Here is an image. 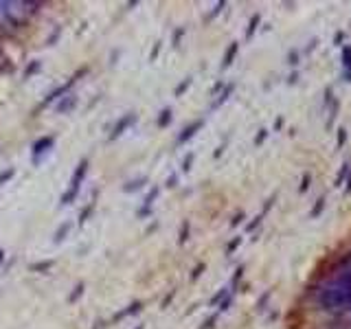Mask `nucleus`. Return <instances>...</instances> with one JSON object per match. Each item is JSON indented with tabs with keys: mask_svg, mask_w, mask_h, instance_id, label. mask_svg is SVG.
I'll list each match as a JSON object with an SVG mask.
<instances>
[{
	"mask_svg": "<svg viewBox=\"0 0 351 329\" xmlns=\"http://www.w3.org/2000/svg\"><path fill=\"white\" fill-rule=\"evenodd\" d=\"M233 90H235V83H228V86L224 88V92H222V95H219V99H217V101L213 103V110H215V108H219V106H222V103H224V101H226L228 97L233 95Z\"/></svg>",
	"mask_w": 351,
	"mask_h": 329,
	"instance_id": "obj_12",
	"label": "nucleus"
},
{
	"mask_svg": "<svg viewBox=\"0 0 351 329\" xmlns=\"http://www.w3.org/2000/svg\"><path fill=\"white\" fill-rule=\"evenodd\" d=\"M86 173H88V158H83V161L77 164V169H75L73 178H70V187H68V191H66V193H64L62 197H59V206H68V204H73L75 197L79 195V189H81V182H83V178H86Z\"/></svg>",
	"mask_w": 351,
	"mask_h": 329,
	"instance_id": "obj_2",
	"label": "nucleus"
},
{
	"mask_svg": "<svg viewBox=\"0 0 351 329\" xmlns=\"http://www.w3.org/2000/svg\"><path fill=\"white\" fill-rule=\"evenodd\" d=\"M321 303L329 312H343L351 309V268L336 276L321 294Z\"/></svg>",
	"mask_w": 351,
	"mask_h": 329,
	"instance_id": "obj_1",
	"label": "nucleus"
},
{
	"mask_svg": "<svg viewBox=\"0 0 351 329\" xmlns=\"http://www.w3.org/2000/svg\"><path fill=\"white\" fill-rule=\"evenodd\" d=\"M147 182V178L145 176H140V178H136V180H132V182H128V185L123 187V191L125 193H132V191H138V189H143V185Z\"/></svg>",
	"mask_w": 351,
	"mask_h": 329,
	"instance_id": "obj_11",
	"label": "nucleus"
},
{
	"mask_svg": "<svg viewBox=\"0 0 351 329\" xmlns=\"http://www.w3.org/2000/svg\"><path fill=\"white\" fill-rule=\"evenodd\" d=\"M215 321H217V314H215V316H211V318H209V321H207V323H204V325H202V327H200V329H213V323H215Z\"/></svg>",
	"mask_w": 351,
	"mask_h": 329,
	"instance_id": "obj_32",
	"label": "nucleus"
},
{
	"mask_svg": "<svg viewBox=\"0 0 351 329\" xmlns=\"http://www.w3.org/2000/svg\"><path fill=\"white\" fill-rule=\"evenodd\" d=\"M95 206H97V204H95V200H92L90 204H88L86 209H83L81 213H79V224H86V222H88V218H90V215H92V211H95Z\"/></svg>",
	"mask_w": 351,
	"mask_h": 329,
	"instance_id": "obj_15",
	"label": "nucleus"
},
{
	"mask_svg": "<svg viewBox=\"0 0 351 329\" xmlns=\"http://www.w3.org/2000/svg\"><path fill=\"white\" fill-rule=\"evenodd\" d=\"M158 193H161V189H158V187H154V189L149 191L147 197L143 200V206H140V209H138V213H136L138 218H147V215L152 213V209H154V200L158 197Z\"/></svg>",
	"mask_w": 351,
	"mask_h": 329,
	"instance_id": "obj_6",
	"label": "nucleus"
},
{
	"mask_svg": "<svg viewBox=\"0 0 351 329\" xmlns=\"http://www.w3.org/2000/svg\"><path fill=\"white\" fill-rule=\"evenodd\" d=\"M347 171H349V164H343V169H340V173H338V180H336V187H338L340 182L345 180V176H347Z\"/></svg>",
	"mask_w": 351,
	"mask_h": 329,
	"instance_id": "obj_24",
	"label": "nucleus"
},
{
	"mask_svg": "<svg viewBox=\"0 0 351 329\" xmlns=\"http://www.w3.org/2000/svg\"><path fill=\"white\" fill-rule=\"evenodd\" d=\"M37 70H40V62H33V64L29 66V68L25 70V79H29V77H31V75H33V73H37Z\"/></svg>",
	"mask_w": 351,
	"mask_h": 329,
	"instance_id": "obj_22",
	"label": "nucleus"
},
{
	"mask_svg": "<svg viewBox=\"0 0 351 329\" xmlns=\"http://www.w3.org/2000/svg\"><path fill=\"white\" fill-rule=\"evenodd\" d=\"M81 294H83V283L75 288V292L68 296V303H75V301H77V299H79V296H81Z\"/></svg>",
	"mask_w": 351,
	"mask_h": 329,
	"instance_id": "obj_21",
	"label": "nucleus"
},
{
	"mask_svg": "<svg viewBox=\"0 0 351 329\" xmlns=\"http://www.w3.org/2000/svg\"><path fill=\"white\" fill-rule=\"evenodd\" d=\"M2 259H4V252H2V250H0V263H2Z\"/></svg>",
	"mask_w": 351,
	"mask_h": 329,
	"instance_id": "obj_42",
	"label": "nucleus"
},
{
	"mask_svg": "<svg viewBox=\"0 0 351 329\" xmlns=\"http://www.w3.org/2000/svg\"><path fill=\"white\" fill-rule=\"evenodd\" d=\"M257 25H259V16H252V20H250V25H248V31H246V37H252V33H255V29H257Z\"/></svg>",
	"mask_w": 351,
	"mask_h": 329,
	"instance_id": "obj_19",
	"label": "nucleus"
},
{
	"mask_svg": "<svg viewBox=\"0 0 351 329\" xmlns=\"http://www.w3.org/2000/svg\"><path fill=\"white\" fill-rule=\"evenodd\" d=\"M266 136H268V132H266V130H259V134L255 136V145H261V143H264Z\"/></svg>",
	"mask_w": 351,
	"mask_h": 329,
	"instance_id": "obj_28",
	"label": "nucleus"
},
{
	"mask_svg": "<svg viewBox=\"0 0 351 329\" xmlns=\"http://www.w3.org/2000/svg\"><path fill=\"white\" fill-rule=\"evenodd\" d=\"M343 64H345V68H351V46H347V49L343 51Z\"/></svg>",
	"mask_w": 351,
	"mask_h": 329,
	"instance_id": "obj_20",
	"label": "nucleus"
},
{
	"mask_svg": "<svg viewBox=\"0 0 351 329\" xmlns=\"http://www.w3.org/2000/svg\"><path fill=\"white\" fill-rule=\"evenodd\" d=\"M242 218H244V215H242V213H240V215H237V218H235V219H233V226H237V224H240V222H242Z\"/></svg>",
	"mask_w": 351,
	"mask_h": 329,
	"instance_id": "obj_40",
	"label": "nucleus"
},
{
	"mask_svg": "<svg viewBox=\"0 0 351 329\" xmlns=\"http://www.w3.org/2000/svg\"><path fill=\"white\" fill-rule=\"evenodd\" d=\"M134 123H136V114H134V112H130V114H125V116H121V119H119V123H116V125H114V130H112L110 140L119 138V136L123 134V132L128 130L130 125H134Z\"/></svg>",
	"mask_w": 351,
	"mask_h": 329,
	"instance_id": "obj_5",
	"label": "nucleus"
},
{
	"mask_svg": "<svg viewBox=\"0 0 351 329\" xmlns=\"http://www.w3.org/2000/svg\"><path fill=\"white\" fill-rule=\"evenodd\" d=\"M202 125H204V119L195 121L193 125H189V128H185V130H182V134L178 136V145H182V143H187V140H189V138H193V136H195V132H198L200 128H202Z\"/></svg>",
	"mask_w": 351,
	"mask_h": 329,
	"instance_id": "obj_7",
	"label": "nucleus"
},
{
	"mask_svg": "<svg viewBox=\"0 0 351 329\" xmlns=\"http://www.w3.org/2000/svg\"><path fill=\"white\" fill-rule=\"evenodd\" d=\"M187 237H189V224H182V230H180V244L187 242Z\"/></svg>",
	"mask_w": 351,
	"mask_h": 329,
	"instance_id": "obj_26",
	"label": "nucleus"
},
{
	"mask_svg": "<svg viewBox=\"0 0 351 329\" xmlns=\"http://www.w3.org/2000/svg\"><path fill=\"white\" fill-rule=\"evenodd\" d=\"M189 86H191V77L182 79V82L178 83V88L174 90V95H176V97H182V92H185V90H187V88H189Z\"/></svg>",
	"mask_w": 351,
	"mask_h": 329,
	"instance_id": "obj_16",
	"label": "nucleus"
},
{
	"mask_svg": "<svg viewBox=\"0 0 351 329\" xmlns=\"http://www.w3.org/2000/svg\"><path fill=\"white\" fill-rule=\"evenodd\" d=\"M70 228H73V224H70V222L62 224V226L57 228V233H55V239H53V242H55V244H59V242H62V239H64V237H66V235L70 233Z\"/></svg>",
	"mask_w": 351,
	"mask_h": 329,
	"instance_id": "obj_13",
	"label": "nucleus"
},
{
	"mask_svg": "<svg viewBox=\"0 0 351 329\" xmlns=\"http://www.w3.org/2000/svg\"><path fill=\"white\" fill-rule=\"evenodd\" d=\"M224 7H226V2H217V4H215V9H213V13H211V16H209V20H211V18H215V16H217V13L222 11Z\"/></svg>",
	"mask_w": 351,
	"mask_h": 329,
	"instance_id": "obj_30",
	"label": "nucleus"
},
{
	"mask_svg": "<svg viewBox=\"0 0 351 329\" xmlns=\"http://www.w3.org/2000/svg\"><path fill=\"white\" fill-rule=\"evenodd\" d=\"M136 329H143V325H138V327H136Z\"/></svg>",
	"mask_w": 351,
	"mask_h": 329,
	"instance_id": "obj_43",
	"label": "nucleus"
},
{
	"mask_svg": "<svg viewBox=\"0 0 351 329\" xmlns=\"http://www.w3.org/2000/svg\"><path fill=\"white\" fill-rule=\"evenodd\" d=\"M158 51H161V44H156V49H154V53L149 55V59H156V55H158Z\"/></svg>",
	"mask_w": 351,
	"mask_h": 329,
	"instance_id": "obj_39",
	"label": "nucleus"
},
{
	"mask_svg": "<svg viewBox=\"0 0 351 329\" xmlns=\"http://www.w3.org/2000/svg\"><path fill=\"white\" fill-rule=\"evenodd\" d=\"M182 35H185V29H178V31H176V35H174V46L180 44V37H182Z\"/></svg>",
	"mask_w": 351,
	"mask_h": 329,
	"instance_id": "obj_35",
	"label": "nucleus"
},
{
	"mask_svg": "<svg viewBox=\"0 0 351 329\" xmlns=\"http://www.w3.org/2000/svg\"><path fill=\"white\" fill-rule=\"evenodd\" d=\"M13 176H16V169H4V171H0V185L9 182Z\"/></svg>",
	"mask_w": 351,
	"mask_h": 329,
	"instance_id": "obj_17",
	"label": "nucleus"
},
{
	"mask_svg": "<svg viewBox=\"0 0 351 329\" xmlns=\"http://www.w3.org/2000/svg\"><path fill=\"white\" fill-rule=\"evenodd\" d=\"M202 270H204V263H200V266H198V268H195V270H193V274H191V279H198V276L202 274Z\"/></svg>",
	"mask_w": 351,
	"mask_h": 329,
	"instance_id": "obj_36",
	"label": "nucleus"
},
{
	"mask_svg": "<svg viewBox=\"0 0 351 329\" xmlns=\"http://www.w3.org/2000/svg\"><path fill=\"white\" fill-rule=\"evenodd\" d=\"M53 143H55V136H42V138H37V140H35L33 147H31L33 164H40V163H42V156H46V154L51 152Z\"/></svg>",
	"mask_w": 351,
	"mask_h": 329,
	"instance_id": "obj_3",
	"label": "nucleus"
},
{
	"mask_svg": "<svg viewBox=\"0 0 351 329\" xmlns=\"http://www.w3.org/2000/svg\"><path fill=\"white\" fill-rule=\"evenodd\" d=\"M323 206H325V200H318V204L314 206V209H312V218H316V215L321 213V211H323Z\"/></svg>",
	"mask_w": 351,
	"mask_h": 329,
	"instance_id": "obj_29",
	"label": "nucleus"
},
{
	"mask_svg": "<svg viewBox=\"0 0 351 329\" xmlns=\"http://www.w3.org/2000/svg\"><path fill=\"white\" fill-rule=\"evenodd\" d=\"M53 263H55V261H40V263H33V266H31V270H33V272H37V270H49V268H53Z\"/></svg>",
	"mask_w": 351,
	"mask_h": 329,
	"instance_id": "obj_18",
	"label": "nucleus"
},
{
	"mask_svg": "<svg viewBox=\"0 0 351 329\" xmlns=\"http://www.w3.org/2000/svg\"><path fill=\"white\" fill-rule=\"evenodd\" d=\"M176 182H178V178H176V176L167 178V187H176Z\"/></svg>",
	"mask_w": 351,
	"mask_h": 329,
	"instance_id": "obj_38",
	"label": "nucleus"
},
{
	"mask_svg": "<svg viewBox=\"0 0 351 329\" xmlns=\"http://www.w3.org/2000/svg\"><path fill=\"white\" fill-rule=\"evenodd\" d=\"M224 296H226V290H219V292H217V294H215V296H213V299H211V305H215V303H217V301H222V299H224Z\"/></svg>",
	"mask_w": 351,
	"mask_h": 329,
	"instance_id": "obj_31",
	"label": "nucleus"
},
{
	"mask_svg": "<svg viewBox=\"0 0 351 329\" xmlns=\"http://www.w3.org/2000/svg\"><path fill=\"white\" fill-rule=\"evenodd\" d=\"M347 193H351V173H349V178H347Z\"/></svg>",
	"mask_w": 351,
	"mask_h": 329,
	"instance_id": "obj_41",
	"label": "nucleus"
},
{
	"mask_svg": "<svg viewBox=\"0 0 351 329\" xmlns=\"http://www.w3.org/2000/svg\"><path fill=\"white\" fill-rule=\"evenodd\" d=\"M169 123H171V110L165 108V110L161 112V116H158V128H167Z\"/></svg>",
	"mask_w": 351,
	"mask_h": 329,
	"instance_id": "obj_14",
	"label": "nucleus"
},
{
	"mask_svg": "<svg viewBox=\"0 0 351 329\" xmlns=\"http://www.w3.org/2000/svg\"><path fill=\"white\" fill-rule=\"evenodd\" d=\"M261 219H264V215H261V213H259V215H257V218H255V219H252V222H250V224H248V228H246V230H252V228H255V226H257V224H259V222H261Z\"/></svg>",
	"mask_w": 351,
	"mask_h": 329,
	"instance_id": "obj_33",
	"label": "nucleus"
},
{
	"mask_svg": "<svg viewBox=\"0 0 351 329\" xmlns=\"http://www.w3.org/2000/svg\"><path fill=\"white\" fill-rule=\"evenodd\" d=\"M240 242H242V239H240V237H237V239H235V242H233V244H231V246H228V248H226V252H228V255H231V252H233V250H235V248H237V246H240Z\"/></svg>",
	"mask_w": 351,
	"mask_h": 329,
	"instance_id": "obj_37",
	"label": "nucleus"
},
{
	"mask_svg": "<svg viewBox=\"0 0 351 329\" xmlns=\"http://www.w3.org/2000/svg\"><path fill=\"white\" fill-rule=\"evenodd\" d=\"M75 103H77V97H75V95H66V99H62V103H59L55 110H57L59 114H62V112H64V114H68V112L75 108Z\"/></svg>",
	"mask_w": 351,
	"mask_h": 329,
	"instance_id": "obj_8",
	"label": "nucleus"
},
{
	"mask_svg": "<svg viewBox=\"0 0 351 329\" xmlns=\"http://www.w3.org/2000/svg\"><path fill=\"white\" fill-rule=\"evenodd\" d=\"M231 303H233V296H226V299L222 301V305H219V312H226V309L231 307Z\"/></svg>",
	"mask_w": 351,
	"mask_h": 329,
	"instance_id": "obj_27",
	"label": "nucleus"
},
{
	"mask_svg": "<svg viewBox=\"0 0 351 329\" xmlns=\"http://www.w3.org/2000/svg\"><path fill=\"white\" fill-rule=\"evenodd\" d=\"M140 307H143L140 303H132V305H128L125 309H121V312L116 314V316H114V321H123V318L132 316V314H138V312H140Z\"/></svg>",
	"mask_w": 351,
	"mask_h": 329,
	"instance_id": "obj_9",
	"label": "nucleus"
},
{
	"mask_svg": "<svg viewBox=\"0 0 351 329\" xmlns=\"http://www.w3.org/2000/svg\"><path fill=\"white\" fill-rule=\"evenodd\" d=\"M237 51H240V44L237 42H233L231 44V49L226 51V55H224V62H222V68H228V66L233 64V59H235V55H237Z\"/></svg>",
	"mask_w": 351,
	"mask_h": 329,
	"instance_id": "obj_10",
	"label": "nucleus"
},
{
	"mask_svg": "<svg viewBox=\"0 0 351 329\" xmlns=\"http://www.w3.org/2000/svg\"><path fill=\"white\" fill-rule=\"evenodd\" d=\"M83 73H86V70H81V73H77V75H75V77H70L68 82L64 83V86H57V88H55L53 92H49V95L44 97V101H42V106H40V108H46V106H51V103H53L55 99H59L62 95H66V92L70 90V86H73V83L77 82V77H79V75H83Z\"/></svg>",
	"mask_w": 351,
	"mask_h": 329,
	"instance_id": "obj_4",
	"label": "nucleus"
},
{
	"mask_svg": "<svg viewBox=\"0 0 351 329\" xmlns=\"http://www.w3.org/2000/svg\"><path fill=\"white\" fill-rule=\"evenodd\" d=\"M191 163H193V154H189V156L182 161V171H189V169H191Z\"/></svg>",
	"mask_w": 351,
	"mask_h": 329,
	"instance_id": "obj_25",
	"label": "nucleus"
},
{
	"mask_svg": "<svg viewBox=\"0 0 351 329\" xmlns=\"http://www.w3.org/2000/svg\"><path fill=\"white\" fill-rule=\"evenodd\" d=\"M345 140H347V132H345V130H340V134H338V147H343V145H345Z\"/></svg>",
	"mask_w": 351,
	"mask_h": 329,
	"instance_id": "obj_34",
	"label": "nucleus"
},
{
	"mask_svg": "<svg viewBox=\"0 0 351 329\" xmlns=\"http://www.w3.org/2000/svg\"><path fill=\"white\" fill-rule=\"evenodd\" d=\"M307 187H310V173H305V176H303V182H301V187H298V191H301V193H305Z\"/></svg>",
	"mask_w": 351,
	"mask_h": 329,
	"instance_id": "obj_23",
	"label": "nucleus"
}]
</instances>
